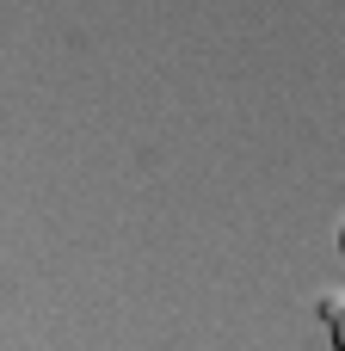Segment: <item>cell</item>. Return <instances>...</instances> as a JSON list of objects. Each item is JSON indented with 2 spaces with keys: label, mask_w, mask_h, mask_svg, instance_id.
I'll use <instances>...</instances> for the list:
<instances>
[{
  "label": "cell",
  "mask_w": 345,
  "mask_h": 351,
  "mask_svg": "<svg viewBox=\"0 0 345 351\" xmlns=\"http://www.w3.org/2000/svg\"><path fill=\"white\" fill-rule=\"evenodd\" d=\"M321 315H327V333H333V351H345V296H321Z\"/></svg>",
  "instance_id": "1"
},
{
  "label": "cell",
  "mask_w": 345,
  "mask_h": 351,
  "mask_svg": "<svg viewBox=\"0 0 345 351\" xmlns=\"http://www.w3.org/2000/svg\"><path fill=\"white\" fill-rule=\"evenodd\" d=\"M340 259H345V222H340Z\"/></svg>",
  "instance_id": "2"
}]
</instances>
